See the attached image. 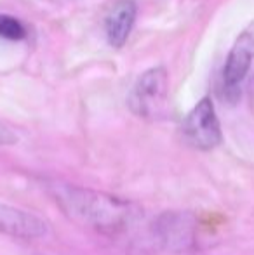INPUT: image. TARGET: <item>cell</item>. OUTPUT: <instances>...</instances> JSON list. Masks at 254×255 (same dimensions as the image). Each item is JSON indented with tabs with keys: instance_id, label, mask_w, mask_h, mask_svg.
Wrapping results in <instances>:
<instances>
[{
	"instance_id": "6da1fadb",
	"label": "cell",
	"mask_w": 254,
	"mask_h": 255,
	"mask_svg": "<svg viewBox=\"0 0 254 255\" xmlns=\"http://www.w3.org/2000/svg\"><path fill=\"white\" fill-rule=\"evenodd\" d=\"M51 191L68 219L110 238L126 235L143 217L136 202L105 191L73 184H52Z\"/></svg>"
},
{
	"instance_id": "7a4b0ae2",
	"label": "cell",
	"mask_w": 254,
	"mask_h": 255,
	"mask_svg": "<svg viewBox=\"0 0 254 255\" xmlns=\"http://www.w3.org/2000/svg\"><path fill=\"white\" fill-rule=\"evenodd\" d=\"M169 77L164 66L146 70L138 78L129 96V108L139 118L155 120L162 117L167 108Z\"/></svg>"
},
{
	"instance_id": "3957f363",
	"label": "cell",
	"mask_w": 254,
	"mask_h": 255,
	"mask_svg": "<svg viewBox=\"0 0 254 255\" xmlns=\"http://www.w3.org/2000/svg\"><path fill=\"white\" fill-rule=\"evenodd\" d=\"M153 240L169 252H187L197 245V219L190 212H164L152 228Z\"/></svg>"
},
{
	"instance_id": "277c9868",
	"label": "cell",
	"mask_w": 254,
	"mask_h": 255,
	"mask_svg": "<svg viewBox=\"0 0 254 255\" xmlns=\"http://www.w3.org/2000/svg\"><path fill=\"white\" fill-rule=\"evenodd\" d=\"M185 141L195 149L209 151L221 144V127L214 104L209 98L200 99L183 122Z\"/></svg>"
},
{
	"instance_id": "5b68a950",
	"label": "cell",
	"mask_w": 254,
	"mask_h": 255,
	"mask_svg": "<svg viewBox=\"0 0 254 255\" xmlns=\"http://www.w3.org/2000/svg\"><path fill=\"white\" fill-rule=\"evenodd\" d=\"M254 59V19L242 30V33L237 37L234 47L230 49V54L225 63V89H227L228 99L235 101L239 98V87L242 80L248 75L251 63Z\"/></svg>"
},
{
	"instance_id": "8992f818",
	"label": "cell",
	"mask_w": 254,
	"mask_h": 255,
	"mask_svg": "<svg viewBox=\"0 0 254 255\" xmlns=\"http://www.w3.org/2000/svg\"><path fill=\"white\" fill-rule=\"evenodd\" d=\"M0 233L12 238L37 240L49 233V224L38 215L0 203Z\"/></svg>"
},
{
	"instance_id": "52a82bcc",
	"label": "cell",
	"mask_w": 254,
	"mask_h": 255,
	"mask_svg": "<svg viewBox=\"0 0 254 255\" xmlns=\"http://www.w3.org/2000/svg\"><path fill=\"white\" fill-rule=\"evenodd\" d=\"M136 3L132 0H119L110 9L108 16L105 19L106 38L113 47H122L127 42L129 35L132 31L136 21Z\"/></svg>"
},
{
	"instance_id": "ba28073f",
	"label": "cell",
	"mask_w": 254,
	"mask_h": 255,
	"mask_svg": "<svg viewBox=\"0 0 254 255\" xmlns=\"http://www.w3.org/2000/svg\"><path fill=\"white\" fill-rule=\"evenodd\" d=\"M26 35V26L17 17L9 16V14H0V37L10 42H19L24 40Z\"/></svg>"
},
{
	"instance_id": "9c48e42d",
	"label": "cell",
	"mask_w": 254,
	"mask_h": 255,
	"mask_svg": "<svg viewBox=\"0 0 254 255\" xmlns=\"http://www.w3.org/2000/svg\"><path fill=\"white\" fill-rule=\"evenodd\" d=\"M16 142H17V135L9 127L0 124V146H10V144H16Z\"/></svg>"
}]
</instances>
